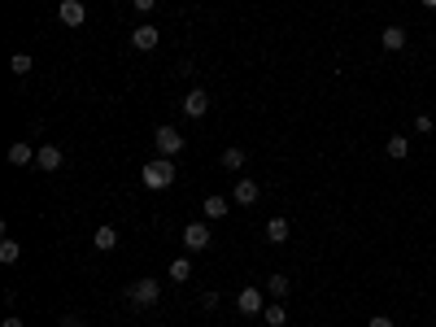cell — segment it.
<instances>
[{"label": "cell", "instance_id": "obj_1", "mask_svg": "<svg viewBox=\"0 0 436 327\" xmlns=\"http://www.w3.org/2000/svg\"><path fill=\"white\" fill-rule=\"evenodd\" d=\"M140 179H144V188H153V192H166V188L175 184V161H170V157H153L149 166L140 170Z\"/></svg>", "mask_w": 436, "mask_h": 327}, {"label": "cell", "instance_id": "obj_2", "mask_svg": "<svg viewBox=\"0 0 436 327\" xmlns=\"http://www.w3.org/2000/svg\"><path fill=\"white\" fill-rule=\"evenodd\" d=\"M127 301H131L136 310H149V305L161 301V284L157 280H136L131 288H127Z\"/></svg>", "mask_w": 436, "mask_h": 327}, {"label": "cell", "instance_id": "obj_3", "mask_svg": "<svg viewBox=\"0 0 436 327\" xmlns=\"http://www.w3.org/2000/svg\"><path fill=\"white\" fill-rule=\"evenodd\" d=\"M153 144H157V157H175V153H184V131L157 127V131H153Z\"/></svg>", "mask_w": 436, "mask_h": 327}, {"label": "cell", "instance_id": "obj_4", "mask_svg": "<svg viewBox=\"0 0 436 327\" xmlns=\"http://www.w3.org/2000/svg\"><path fill=\"white\" fill-rule=\"evenodd\" d=\"M209 240H214V236H209L205 223H188V227H184V249H188V253H205Z\"/></svg>", "mask_w": 436, "mask_h": 327}, {"label": "cell", "instance_id": "obj_5", "mask_svg": "<svg viewBox=\"0 0 436 327\" xmlns=\"http://www.w3.org/2000/svg\"><path fill=\"white\" fill-rule=\"evenodd\" d=\"M236 310H240V314H262V310H266V292L262 288H240Z\"/></svg>", "mask_w": 436, "mask_h": 327}, {"label": "cell", "instance_id": "obj_6", "mask_svg": "<svg viewBox=\"0 0 436 327\" xmlns=\"http://www.w3.org/2000/svg\"><path fill=\"white\" fill-rule=\"evenodd\" d=\"M57 18H61V26H83V18H88L83 0H61V5H57Z\"/></svg>", "mask_w": 436, "mask_h": 327}, {"label": "cell", "instance_id": "obj_7", "mask_svg": "<svg viewBox=\"0 0 436 327\" xmlns=\"http://www.w3.org/2000/svg\"><path fill=\"white\" fill-rule=\"evenodd\" d=\"M157 40H161V31H157V26H149V22L131 31V48H136V53H153Z\"/></svg>", "mask_w": 436, "mask_h": 327}, {"label": "cell", "instance_id": "obj_8", "mask_svg": "<svg viewBox=\"0 0 436 327\" xmlns=\"http://www.w3.org/2000/svg\"><path fill=\"white\" fill-rule=\"evenodd\" d=\"M184 113H188V118H205V113H209V92L205 88H192L184 96Z\"/></svg>", "mask_w": 436, "mask_h": 327}, {"label": "cell", "instance_id": "obj_9", "mask_svg": "<svg viewBox=\"0 0 436 327\" xmlns=\"http://www.w3.org/2000/svg\"><path fill=\"white\" fill-rule=\"evenodd\" d=\"M35 170H44V175L61 170V149H57V144H44V149L35 153Z\"/></svg>", "mask_w": 436, "mask_h": 327}, {"label": "cell", "instance_id": "obj_10", "mask_svg": "<svg viewBox=\"0 0 436 327\" xmlns=\"http://www.w3.org/2000/svg\"><path fill=\"white\" fill-rule=\"evenodd\" d=\"M257 196H262V188H257L253 179H236V192H232L236 205H257Z\"/></svg>", "mask_w": 436, "mask_h": 327}, {"label": "cell", "instance_id": "obj_11", "mask_svg": "<svg viewBox=\"0 0 436 327\" xmlns=\"http://www.w3.org/2000/svg\"><path fill=\"white\" fill-rule=\"evenodd\" d=\"M227 209H232V196H205V201H201L205 218H227Z\"/></svg>", "mask_w": 436, "mask_h": 327}, {"label": "cell", "instance_id": "obj_12", "mask_svg": "<svg viewBox=\"0 0 436 327\" xmlns=\"http://www.w3.org/2000/svg\"><path fill=\"white\" fill-rule=\"evenodd\" d=\"M35 153L40 149H31V144H9V166H35Z\"/></svg>", "mask_w": 436, "mask_h": 327}, {"label": "cell", "instance_id": "obj_13", "mask_svg": "<svg viewBox=\"0 0 436 327\" xmlns=\"http://www.w3.org/2000/svg\"><path fill=\"white\" fill-rule=\"evenodd\" d=\"M406 26H384V35H380V44L389 48V53H401V48H406Z\"/></svg>", "mask_w": 436, "mask_h": 327}, {"label": "cell", "instance_id": "obj_14", "mask_svg": "<svg viewBox=\"0 0 436 327\" xmlns=\"http://www.w3.org/2000/svg\"><path fill=\"white\" fill-rule=\"evenodd\" d=\"M288 288H293V284H288V275H280V271H271L266 275V297H288Z\"/></svg>", "mask_w": 436, "mask_h": 327}, {"label": "cell", "instance_id": "obj_15", "mask_svg": "<svg viewBox=\"0 0 436 327\" xmlns=\"http://www.w3.org/2000/svg\"><path fill=\"white\" fill-rule=\"evenodd\" d=\"M245 161H249V157H245V149H223V157H218V166L236 175V170H245Z\"/></svg>", "mask_w": 436, "mask_h": 327}, {"label": "cell", "instance_id": "obj_16", "mask_svg": "<svg viewBox=\"0 0 436 327\" xmlns=\"http://www.w3.org/2000/svg\"><path fill=\"white\" fill-rule=\"evenodd\" d=\"M384 153H389L393 161H401V157H410V140H406V136H389V144H384Z\"/></svg>", "mask_w": 436, "mask_h": 327}, {"label": "cell", "instance_id": "obj_17", "mask_svg": "<svg viewBox=\"0 0 436 327\" xmlns=\"http://www.w3.org/2000/svg\"><path fill=\"white\" fill-rule=\"evenodd\" d=\"M92 244H96V249H101V253H109V249H114V244H118V232H114V227H96Z\"/></svg>", "mask_w": 436, "mask_h": 327}, {"label": "cell", "instance_id": "obj_18", "mask_svg": "<svg viewBox=\"0 0 436 327\" xmlns=\"http://www.w3.org/2000/svg\"><path fill=\"white\" fill-rule=\"evenodd\" d=\"M266 240H271V244H284V240H288V218H280V214L271 218V223H266Z\"/></svg>", "mask_w": 436, "mask_h": 327}, {"label": "cell", "instance_id": "obj_19", "mask_svg": "<svg viewBox=\"0 0 436 327\" xmlns=\"http://www.w3.org/2000/svg\"><path fill=\"white\" fill-rule=\"evenodd\" d=\"M166 275H170V280H175V284H188V280H192V262H188V257H175Z\"/></svg>", "mask_w": 436, "mask_h": 327}, {"label": "cell", "instance_id": "obj_20", "mask_svg": "<svg viewBox=\"0 0 436 327\" xmlns=\"http://www.w3.org/2000/svg\"><path fill=\"white\" fill-rule=\"evenodd\" d=\"M262 319H266V327H284V323H288V310H284V305H266Z\"/></svg>", "mask_w": 436, "mask_h": 327}, {"label": "cell", "instance_id": "obj_21", "mask_svg": "<svg viewBox=\"0 0 436 327\" xmlns=\"http://www.w3.org/2000/svg\"><path fill=\"white\" fill-rule=\"evenodd\" d=\"M22 257V249H18V240H0V262L5 266H13V262Z\"/></svg>", "mask_w": 436, "mask_h": 327}, {"label": "cell", "instance_id": "obj_22", "mask_svg": "<svg viewBox=\"0 0 436 327\" xmlns=\"http://www.w3.org/2000/svg\"><path fill=\"white\" fill-rule=\"evenodd\" d=\"M31 65H35V61H31L26 53H13V57H9V70H13V74H31Z\"/></svg>", "mask_w": 436, "mask_h": 327}, {"label": "cell", "instance_id": "obj_23", "mask_svg": "<svg viewBox=\"0 0 436 327\" xmlns=\"http://www.w3.org/2000/svg\"><path fill=\"white\" fill-rule=\"evenodd\" d=\"M414 131H419V136H432V113H419V118H414Z\"/></svg>", "mask_w": 436, "mask_h": 327}, {"label": "cell", "instance_id": "obj_24", "mask_svg": "<svg viewBox=\"0 0 436 327\" xmlns=\"http://www.w3.org/2000/svg\"><path fill=\"white\" fill-rule=\"evenodd\" d=\"M201 310H218V292H201Z\"/></svg>", "mask_w": 436, "mask_h": 327}, {"label": "cell", "instance_id": "obj_25", "mask_svg": "<svg viewBox=\"0 0 436 327\" xmlns=\"http://www.w3.org/2000/svg\"><path fill=\"white\" fill-rule=\"evenodd\" d=\"M61 327H83V314H61Z\"/></svg>", "mask_w": 436, "mask_h": 327}, {"label": "cell", "instance_id": "obj_26", "mask_svg": "<svg viewBox=\"0 0 436 327\" xmlns=\"http://www.w3.org/2000/svg\"><path fill=\"white\" fill-rule=\"evenodd\" d=\"M366 327H393V319H389V314H376V319H371Z\"/></svg>", "mask_w": 436, "mask_h": 327}, {"label": "cell", "instance_id": "obj_27", "mask_svg": "<svg viewBox=\"0 0 436 327\" xmlns=\"http://www.w3.org/2000/svg\"><path fill=\"white\" fill-rule=\"evenodd\" d=\"M131 5H136V9H140V13H149V9H153V5H157V0H131Z\"/></svg>", "mask_w": 436, "mask_h": 327}, {"label": "cell", "instance_id": "obj_28", "mask_svg": "<svg viewBox=\"0 0 436 327\" xmlns=\"http://www.w3.org/2000/svg\"><path fill=\"white\" fill-rule=\"evenodd\" d=\"M0 327H22V319H18V314H9L5 323H0Z\"/></svg>", "mask_w": 436, "mask_h": 327}, {"label": "cell", "instance_id": "obj_29", "mask_svg": "<svg viewBox=\"0 0 436 327\" xmlns=\"http://www.w3.org/2000/svg\"><path fill=\"white\" fill-rule=\"evenodd\" d=\"M419 5H423V9H436V0H419Z\"/></svg>", "mask_w": 436, "mask_h": 327}]
</instances>
